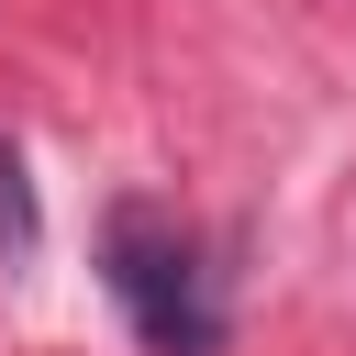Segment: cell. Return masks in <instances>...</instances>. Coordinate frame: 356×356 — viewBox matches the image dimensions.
<instances>
[{
    "mask_svg": "<svg viewBox=\"0 0 356 356\" xmlns=\"http://www.w3.org/2000/svg\"><path fill=\"white\" fill-rule=\"evenodd\" d=\"M100 278H111L122 323L145 334V356H211L222 312H211L200 245H189L156 200H122V211H111V234H100Z\"/></svg>",
    "mask_w": 356,
    "mask_h": 356,
    "instance_id": "cell-1",
    "label": "cell"
},
{
    "mask_svg": "<svg viewBox=\"0 0 356 356\" xmlns=\"http://www.w3.org/2000/svg\"><path fill=\"white\" fill-rule=\"evenodd\" d=\"M33 234H44V222H33V178H22V145L0 134V256L22 267V256H33Z\"/></svg>",
    "mask_w": 356,
    "mask_h": 356,
    "instance_id": "cell-2",
    "label": "cell"
}]
</instances>
